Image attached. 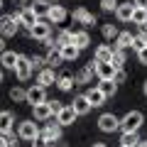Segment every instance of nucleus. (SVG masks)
<instances>
[{"instance_id":"43","label":"nucleus","mask_w":147,"mask_h":147,"mask_svg":"<svg viewBox=\"0 0 147 147\" xmlns=\"http://www.w3.org/2000/svg\"><path fill=\"white\" fill-rule=\"evenodd\" d=\"M32 147H49V145L42 140V137H37V140H32Z\"/></svg>"},{"instance_id":"33","label":"nucleus","mask_w":147,"mask_h":147,"mask_svg":"<svg viewBox=\"0 0 147 147\" xmlns=\"http://www.w3.org/2000/svg\"><path fill=\"white\" fill-rule=\"evenodd\" d=\"M98 88H100V93L108 98V96H115V91H118V84L115 81H100L98 84Z\"/></svg>"},{"instance_id":"23","label":"nucleus","mask_w":147,"mask_h":147,"mask_svg":"<svg viewBox=\"0 0 147 147\" xmlns=\"http://www.w3.org/2000/svg\"><path fill=\"white\" fill-rule=\"evenodd\" d=\"M88 44H91V37H88V32H86V30L74 32V47L79 49V52H81V49H86Z\"/></svg>"},{"instance_id":"12","label":"nucleus","mask_w":147,"mask_h":147,"mask_svg":"<svg viewBox=\"0 0 147 147\" xmlns=\"http://www.w3.org/2000/svg\"><path fill=\"white\" fill-rule=\"evenodd\" d=\"M37 86H42V88H49V86H57V76H54V69L44 66L42 71L37 74Z\"/></svg>"},{"instance_id":"1","label":"nucleus","mask_w":147,"mask_h":147,"mask_svg":"<svg viewBox=\"0 0 147 147\" xmlns=\"http://www.w3.org/2000/svg\"><path fill=\"white\" fill-rule=\"evenodd\" d=\"M145 123V115H142L140 110H127L125 115L120 118V130L123 132H137Z\"/></svg>"},{"instance_id":"55","label":"nucleus","mask_w":147,"mask_h":147,"mask_svg":"<svg viewBox=\"0 0 147 147\" xmlns=\"http://www.w3.org/2000/svg\"><path fill=\"white\" fill-rule=\"evenodd\" d=\"M17 3H27V0H17Z\"/></svg>"},{"instance_id":"38","label":"nucleus","mask_w":147,"mask_h":147,"mask_svg":"<svg viewBox=\"0 0 147 147\" xmlns=\"http://www.w3.org/2000/svg\"><path fill=\"white\" fill-rule=\"evenodd\" d=\"M30 64H32V69H39V71H42V69L47 66V61H44V57H39V54H34V57H30Z\"/></svg>"},{"instance_id":"11","label":"nucleus","mask_w":147,"mask_h":147,"mask_svg":"<svg viewBox=\"0 0 147 147\" xmlns=\"http://www.w3.org/2000/svg\"><path fill=\"white\" fill-rule=\"evenodd\" d=\"M66 17H69V12H66L64 5H52L49 12H47V22H52V25H61Z\"/></svg>"},{"instance_id":"16","label":"nucleus","mask_w":147,"mask_h":147,"mask_svg":"<svg viewBox=\"0 0 147 147\" xmlns=\"http://www.w3.org/2000/svg\"><path fill=\"white\" fill-rule=\"evenodd\" d=\"M12 130H15V115L10 110H0V135H7Z\"/></svg>"},{"instance_id":"27","label":"nucleus","mask_w":147,"mask_h":147,"mask_svg":"<svg viewBox=\"0 0 147 147\" xmlns=\"http://www.w3.org/2000/svg\"><path fill=\"white\" fill-rule=\"evenodd\" d=\"M66 44H74V32L71 30H61L57 34V42H54V47L57 49H61V47H66Z\"/></svg>"},{"instance_id":"15","label":"nucleus","mask_w":147,"mask_h":147,"mask_svg":"<svg viewBox=\"0 0 147 147\" xmlns=\"http://www.w3.org/2000/svg\"><path fill=\"white\" fill-rule=\"evenodd\" d=\"M76 118H79V115H76V110H74L71 105H64V108L57 113V123H59L61 127H64V125H74Z\"/></svg>"},{"instance_id":"49","label":"nucleus","mask_w":147,"mask_h":147,"mask_svg":"<svg viewBox=\"0 0 147 147\" xmlns=\"http://www.w3.org/2000/svg\"><path fill=\"white\" fill-rule=\"evenodd\" d=\"M93 147H108V145H103V142H96V145Z\"/></svg>"},{"instance_id":"51","label":"nucleus","mask_w":147,"mask_h":147,"mask_svg":"<svg viewBox=\"0 0 147 147\" xmlns=\"http://www.w3.org/2000/svg\"><path fill=\"white\" fill-rule=\"evenodd\" d=\"M140 147H147V142H140Z\"/></svg>"},{"instance_id":"19","label":"nucleus","mask_w":147,"mask_h":147,"mask_svg":"<svg viewBox=\"0 0 147 147\" xmlns=\"http://www.w3.org/2000/svg\"><path fill=\"white\" fill-rule=\"evenodd\" d=\"M132 10H135V5L132 3H120L115 10V17L120 22H132Z\"/></svg>"},{"instance_id":"31","label":"nucleus","mask_w":147,"mask_h":147,"mask_svg":"<svg viewBox=\"0 0 147 147\" xmlns=\"http://www.w3.org/2000/svg\"><path fill=\"white\" fill-rule=\"evenodd\" d=\"M57 88H59V91H71V88H74V79L69 76V74L57 76Z\"/></svg>"},{"instance_id":"6","label":"nucleus","mask_w":147,"mask_h":147,"mask_svg":"<svg viewBox=\"0 0 147 147\" xmlns=\"http://www.w3.org/2000/svg\"><path fill=\"white\" fill-rule=\"evenodd\" d=\"M98 127L103 132H115V130H120V118L113 115V113H103L98 118Z\"/></svg>"},{"instance_id":"42","label":"nucleus","mask_w":147,"mask_h":147,"mask_svg":"<svg viewBox=\"0 0 147 147\" xmlns=\"http://www.w3.org/2000/svg\"><path fill=\"white\" fill-rule=\"evenodd\" d=\"M137 59H140V64H145V66H147V47L142 49V52H137Z\"/></svg>"},{"instance_id":"30","label":"nucleus","mask_w":147,"mask_h":147,"mask_svg":"<svg viewBox=\"0 0 147 147\" xmlns=\"http://www.w3.org/2000/svg\"><path fill=\"white\" fill-rule=\"evenodd\" d=\"M125 61H127L125 49H115V47H113V61H110V64H113L115 69H123V66H125Z\"/></svg>"},{"instance_id":"7","label":"nucleus","mask_w":147,"mask_h":147,"mask_svg":"<svg viewBox=\"0 0 147 147\" xmlns=\"http://www.w3.org/2000/svg\"><path fill=\"white\" fill-rule=\"evenodd\" d=\"M71 17H74V22L84 25V30H88V27H93V25H96V17L91 15L86 7H76V10L71 12Z\"/></svg>"},{"instance_id":"40","label":"nucleus","mask_w":147,"mask_h":147,"mask_svg":"<svg viewBox=\"0 0 147 147\" xmlns=\"http://www.w3.org/2000/svg\"><path fill=\"white\" fill-rule=\"evenodd\" d=\"M125 79H127V71H125V69H115L113 81H115V84H125Z\"/></svg>"},{"instance_id":"45","label":"nucleus","mask_w":147,"mask_h":147,"mask_svg":"<svg viewBox=\"0 0 147 147\" xmlns=\"http://www.w3.org/2000/svg\"><path fill=\"white\" fill-rule=\"evenodd\" d=\"M137 34H142L147 39V22H145V25H140V32H137Z\"/></svg>"},{"instance_id":"4","label":"nucleus","mask_w":147,"mask_h":147,"mask_svg":"<svg viewBox=\"0 0 147 147\" xmlns=\"http://www.w3.org/2000/svg\"><path fill=\"white\" fill-rule=\"evenodd\" d=\"M39 137H42L47 145L59 142V140H61V125H59L57 120H54V123H47V125H44V130H39Z\"/></svg>"},{"instance_id":"53","label":"nucleus","mask_w":147,"mask_h":147,"mask_svg":"<svg viewBox=\"0 0 147 147\" xmlns=\"http://www.w3.org/2000/svg\"><path fill=\"white\" fill-rule=\"evenodd\" d=\"M0 10H3V0H0Z\"/></svg>"},{"instance_id":"25","label":"nucleus","mask_w":147,"mask_h":147,"mask_svg":"<svg viewBox=\"0 0 147 147\" xmlns=\"http://www.w3.org/2000/svg\"><path fill=\"white\" fill-rule=\"evenodd\" d=\"M30 7H32V12H34L37 17H47V12H49V7H52V3H49V0H34Z\"/></svg>"},{"instance_id":"36","label":"nucleus","mask_w":147,"mask_h":147,"mask_svg":"<svg viewBox=\"0 0 147 147\" xmlns=\"http://www.w3.org/2000/svg\"><path fill=\"white\" fill-rule=\"evenodd\" d=\"M147 47V39L142 34H132V44H130V49L132 52H142V49Z\"/></svg>"},{"instance_id":"39","label":"nucleus","mask_w":147,"mask_h":147,"mask_svg":"<svg viewBox=\"0 0 147 147\" xmlns=\"http://www.w3.org/2000/svg\"><path fill=\"white\" fill-rule=\"evenodd\" d=\"M5 140H7V147H20V135H17L15 130H12V132H7V135H5Z\"/></svg>"},{"instance_id":"37","label":"nucleus","mask_w":147,"mask_h":147,"mask_svg":"<svg viewBox=\"0 0 147 147\" xmlns=\"http://www.w3.org/2000/svg\"><path fill=\"white\" fill-rule=\"evenodd\" d=\"M118 5H120L118 0H100V10H103V12H115Z\"/></svg>"},{"instance_id":"3","label":"nucleus","mask_w":147,"mask_h":147,"mask_svg":"<svg viewBox=\"0 0 147 147\" xmlns=\"http://www.w3.org/2000/svg\"><path fill=\"white\" fill-rule=\"evenodd\" d=\"M17 135H20V140H27V142L37 140V137H39V127H37L34 118H32V120H22L20 125H17Z\"/></svg>"},{"instance_id":"52","label":"nucleus","mask_w":147,"mask_h":147,"mask_svg":"<svg viewBox=\"0 0 147 147\" xmlns=\"http://www.w3.org/2000/svg\"><path fill=\"white\" fill-rule=\"evenodd\" d=\"M145 96H147V81H145Z\"/></svg>"},{"instance_id":"20","label":"nucleus","mask_w":147,"mask_h":147,"mask_svg":"<svg viewBox=\"0 0 147 147\" xmlns=\"http://www.w3.org/2000/svg\"><path fill=\"white\" fill-rule=\"evenodd\" d=\"M71 108L76 110V115H86V113H91V103H88V98H86L84 93H81V96H76V98H74Z\"/></svg>"},{"instance_id":"54","label":"nucleus","mask_w":147,"mask_h":147,"mask_svg":"<svg viewBox=\"0 0 147 147\" xmlns=\"http://www.w3.org/2000/svg\"><path fill=\"white\" fill-rule=\"evenodd\" d=\"M49 3H59V0H49Z\"/></svg>"},{"instance_id":"46","label":"nucleus","mask_w":147,"mask_h":147,"mask_svg":"<svg viewBox=\"0 0 147 147\" xmlns=\"http://www.w3.org/2000/svg\"><path fill=\"white\" fill-rule=\"evenodd\" d=\"M5 52V37H0V54Z\"/></svg>"},{"instance_id":"50","label":"nucleus","mask_w":147,"mask_h":147,"mask_svg":"<svg viewBox=\"0 0 147 147\" xmlns=\"http://www.w3.org/2000/svg\"><path fill=\"white\" fill-rule=\"evenodd\" d=\"M3 76H5V71H3V69H0V84H3Z\"/></svg>"},{"instance_id":"34","label":"nucleus","mask_w":147,"mask_h":147,"mask_svg":"<svg viewBox=\"0 0 147 147\" xmlns=\"http://www.w3.org/2000/svg\"><path fill=\"white\" fill-rule=\"evenodd\" d=\"M10 100H12V103H25V100H27V91L20 88V86L10 88Z\"/></svg>"},{"instance_id":"35","label":"nucleus","mask_w":147,"mask_h":147,"mask_svg":"<svg viewBox=\"0 0 147 147\" xmlns=\"http://www.w3.org/2000/svg\"><path fill=\"white\" fill-rule=\"evenodd\" d=\"M147 22V10H142V7H135V10H132V25H145Z\"/></svg>"},{"instance_id":"48","label":"nucleus","mask_w":147,"mask_h":147,"mask_svg":"<svg viewBox=\"0 0 147 147\" xmlns=\"http://www.w3.org/2000/svg\"><path fill=\"white\" fill-rule=\"evenodd\" d=\"M49 147H69L66 142H54V145H49Z\"/></svg>"},{"instance_id":"41","label":"nucleus","mask_w":147,"mask_h":147,"mask_svg":"<svg viewBox=\"0 0 147 147\" xmlns=\"http://www.w3.org/2000/svg\"><path fill=\"white\" fill-rule=\"evenodd\" d=\"M47 103H49V110H52V115H57L59 110L64 108V103H61V100H47Z\"/></svg>"},{"instance_id":"8","label":"nucleus","mask_w":147,"mask_h":147,"mask_svg":"<svg viewBox=\"0 0 147 147\" xmlns=\"http://www.w3.org/2000/svg\"><path fill=\"white\" fill-rule=\"evenodd\" d=\"M32 64H30V57H25V54H20V61H17V66H15V76L20 81H27L32 76Z\"/></svg>"},{"instance_id":"26","label":"nucleus","mask_w":147,"mask_h":147,"mask_svg":"<svg viewBox=\"0 0 147 147\" xmlns=\"http://www.w3.org/2000/svg\"><path fill=\"white\" fill-rule=\"evenodd\" d=\"M140 135L137 132H123L120 135V147H140Z\"/></svg>"},{"instance_id":"21","label":"nucleus","mask_w":147,"mask_h":147,"mask_svg":"<svg viewBox=\"0 0 147 147\" xmlns=\"http://www.w3.org/2000/svg\"><path fill=\"white\" fill-rule=\"evenodd\" d=\"M84 96L88 98L91 108H98V105H103V100H105V96L100 93V88H98V86H93V88H88V91H86Z\"/></svg>"},{"instance_id":"29","label":"nucleus","mask_w":147,"mask_h":147,"mask_svg":"<svg viewBox=\"0 0 147 147\" xmlns=\"http://www.w3.org/2000/svg\"><path fill=\"white\" fill-rule=\"evenodd\" d=\"M59 52H61V59H64V61H76V59H79V54H81L74 44H66V47H61Z\"/></svg>"},{"instance_id":"14","label":"nucleus","mask_w":147,"mask_h":147,"mask_svg":"<svg viewBox=\"0 0 147 147\" xmlns=\"http://www.w3.org/2000/svg\"><path fill=\"white\" fill-rule=\"evenodd\" d=\"M93 76H96V61H91V64H86V66L74 76V84H91Z\"/></svg>"},{"instance_id":"47","label":"nucleus","mask_w":147,"mask_h":147,"mask_svg":"<svg viewBox=\"0 0 147 147\" xmlns=\"http://www.w3.org/2000/svg\"><path fill=\"white\" fill-rule=\"evenodd\" d=\"M0 147H7V140H5V135H0Z\"/></svg>"},{"instance_id":"22","label":"nucleus","mask_w":147,"mask_h":147,"mask_svg":"<svg viewBox=\"0 0 147 147\" xmlns=\"http://www.w3.org/2000/svg\"><path fill=\"white\" fill-rule=\"evenodd\" d=\"M32 115L34 120H49L52 118V110H49V103H39V105H32Z\"/></svg>"},{"instance_id":"5","label":"nucleus","mask_w":147,"mask_h":147,"mask_svg":"<svg viewBox=\"0 0 147 147\" xmlns=\"http://www.w3.org/2000/svg\"><path fill=\"white\" fill-rule=\"evenodd\" d=\"M12 15L17 17V22H20V25L25 27L27 32H30L32 27L37 25V22H39V17H37L34 12H32V7H30V5H27V7H22V10H17V12H12Z\"/></svg>"},{"instance_id":"10","label":"nucleus","mask_w":147,"mask_h":147,"mask_svg":"<svg viewBox=\"0 0 147 147\" xmlns=\"http://www.w3.org/2000/svg\"><path fill=\"white\" fill-rule=\"evenodd\" d=\"M27 103L30 105H39V103H47V88H42V86H32V88H27Z\"/></svg>"},{"instance_id":"13","label":"nucleus","mask_w":147,"mask_h":147,"mask_svg":"<svg viewBox=\"0 0 147 147\" xmlns=\"http://www.w3.org/2000/svg\"><path fill=\"white\" fill-rule=\"evenodd\" d=\"M93 59L98 64H110L113 61V47H110V44H98L96 52H93Z\"/></svg>"},{"instance_id":"24","label":"nucleus","mask_w":147,"mask_h":147,"mask_svg":"<svg viewBox=\"0 0 147 147\" xmlns=\"http://www.w3.org/2000/svg\"><path fill=\"white\" fill-rule=\"evenodd\" d=\"M44 61H47V66H49V69H57L59 64L64 61V59H61V52H59L57 47H52V49L47 52V57H44Z\"/></svg>"},{"instance_id":"9","label":"nucleus","mask_w":147,"mask_h":147,"mask_svg":"<svg viewBox=\"0 0 147 147\" xmlns=\"http://www.w3.org/2000/svg\"><path fill=\"white\" fill-rule=\"evenodd\" d=\"M30 37H32V39L44 42L47 37H52V25H49V22H44V20H39V22H37V25L30 30Z\"/></svg>"},{"instance_id":"18","label":"nucleus","mask_w":147,"mask_h":147,"mask_svg":"<svg viewBox=\"0 0 147 147\" xmlns=\"http://www.w3.org/2000/svg\"><path fill=\"white\" fill-rule=\"evenodd\" d=\"M96 76H98L100 81H113V76H115V66H113V64H98V61H96Z\"/></svg>"},{"instance_id":"44","label":"nucleus","mask_w":147,"mask_h":147,"mask_svg":"<svg viewBox=\"0 0 147 147\" xmlns=\"http://www.w3.org/2000/svg\"><path fill=\"white\" fill-rule=\"evenodd\" d=\"M135 7H142V10H147V0H135Z\"/></svg>"},{"instance_id":"2","label":"nucleus","mask_w":147,"mask_h":147,"mask_svg":"<svg viewBox=\"0 0 147 147\" xmlns=\"http://www.w3.org/2000/svg\"><path fill=\"white\" fill-rule=\"evenodd\" d=\"M20 32V22L15 15H0V37H15Z\"/></svg>"},{"instance_id":"32","label":"nucleus","mask_w":147,"mask_h":147,"mask_svg":"<svg viewBox=\"0 0 147 147\" xmlns=\"http://www.w3.org/2000/svg\"><path fill=\"white\" fill-rule=\"evenodd\" d=\"M100 34H103L105 42H110V39H115V37H118V27L113 25V22H108V25L100 27Z\"/></svg>"},{"instance_id":"17","label":"nucleus","mask_w":147,"mask_h":147,"mask_svg":"<svg viewBox=\"0 0 147 147\" xmlns=\"http://www.w3.org/2000/svg\"><path fill=\"white\" fill-rule=\"evenodd\" d=\"M17 61H20V54L17 52H3L0 54V64H3V69H7V71H15V66H17Z\"/></svg>"},{"instance_id":"28","label":"nucleus","mask_w":147,"mask_h":147,"mask_svg":"<svg viewBox=\"0 0 147 147\" xmlns=\"http://www.w3.org/2000/svg\"><path fill=\"white\" fill-rule=\"evenodd\" d=\"M130 44H132V32H118L115 49H130Z\"/></svg>"}]
</instances>
